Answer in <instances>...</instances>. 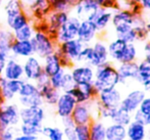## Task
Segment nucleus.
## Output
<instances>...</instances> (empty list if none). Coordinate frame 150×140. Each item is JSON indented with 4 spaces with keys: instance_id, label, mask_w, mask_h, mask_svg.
Listing matches in <instances>:
<instances>
[{
    "instance_id": "23",
    "label": "nucleus",
    "mask_w": 150,
    "mask_h": 140,
    "mask_svg": "<svg viewBox=\"0 0 150 140\" xmlns=\"http://www.w3.org/2000/svg\"><path fill=\"white\" fill-rule=\"evenodd\" d=\"M117 70L120 77V85H126L129 81H136L138 76V63H117Z\"/></svg>"
},
{
    "instance_id": "24",
    "label": "nucleus",
    "mask_w": 150,
    "mask_h": 140,
    "mask_svg": "<svg viewBox=\"0 0 150 140\" xmlns=\"http://www.w3.org/2000/svg\"><path fill=\"white\" fill-rule=\"evenodd\" d=\"M34 48L31 40H13L10 47V55L18 59H25L34 55Z\"/></svg>"
},
{
    "instance_id": "46",
    "label": "nucleus",
    "mask_w": 150,
    "mask_h": 140,
    "mask_svg": "<svg viewBox=\"0 0 150 140\" xmlns=\"http://www.w3.org/2000/svg\"><path fill=\"white\" fill-rule=\"evenodd\" d=\"M75 85L76 84L73 80V77L69 73V69H67L64 72V75H63L62 84H61V92H67L71 88H73Z\"/></svg>"
},
{
    "instance_id": "43",
    "label": "nucleus",
    "mask_w": 150,
    "mask_h": 140,
    "mask_svg": "<svg viewBox=\"0 0 150 140\" xmlns=\"http://www.w3.org/2000/svg\"><path fill=\"white\" fill-rule=\"evenodd\" d=\"M75 132L77 140H90V126L89 124L76 125Z\"/></svg>"
},
{
    "instance_id": "8",
    "label": "nucleus",
    "mask_w": 150,
    "mask_h": 140,
    "mask_svg": "<svg viewBox=\"0 0 150 140\" xmlns=\"http://www.w3.org/2000/svg\"><path fill=\"white\" fill-rule=\"evenodd\" d=\"M21 123L34 126H43V122L46 118V111L43 105L39 107H21L20 111Z\"/></svg>"
},
{
    "instance_id": "56",
    "label": "nucleus",
    "mask_w": 150,
    "mask_h": 140,
    "mask_svg": "<svg viewBox=\"0 0 150 140\" xmlns=\"http://www.w3.org/2000/svg\"><path fill=\"white\" fill-rule=\"evenodd\" d=\"M13 140H38V136H29V135H24L21 134V133H18Z\"/></svg>"
},
{
    "instance_id": "3",
    "label": "nucleus",
    "mask_w": 150,
    "mask_h": 140,
    "mask_svg": "<svg viewBox=\"0 0 150 140\" xmlns=\"http://www.w3.org/2000/svg\"><path fill=\"white\" fill-rule=\"evenodd\" d=\"M31 42L35 55L41 59L55 52L58 45L53 36L50 35L48 32L41 30H36Z\"/></svg>"
},
{
    "instance_id": "5",
    "label": "nucleus",
    "mask_w": 150,
    "mask_h": 140,
    "mask_svg": "<svg viewBox=\"0 0 150 140\" xmlns=\"http://www.w3.org/2000/svg\"><path fill=\"white\" fill-rule=\"evenodd\" d=\"M76 125L90 124L94 119H97L96 100L93 99L87 102L77 103L71 114Z\"/></svg>"
},
{
    "instance_id": "25",
    "label": "nucleus",
    "mask_w": 150,
    "mask_h": 140,
    "mask_svg": "<svg viewBox=\"0 0 150 140\" xmlns=\"http://www.w3.org/2000/svg\"><path fill=\"white\" fill-rule=\"evenodd\" d=\"M111 16H112V11L111 10H106L99 7L98 10L92 14L89 21L94 23V25L96 26V28L99 32V35H100V34L104 33L107 28L110 26Z\"/></svg>"
},
{
    "instance_id": "1",
    "label": "nucleus",
    "mask_w": 150,
    "mask_h": 140,
    "mask_svg": "<svg viewBox=\"0 0 150 140\" xmlns=\"http://www.w3.org/2000/svg\"><path fill=\"white\" fill-rule=\"evenodd\" d=\"M93 85L98 92L119 86L120 77L117 70V65H115L111 61H107L95 68Z\"/></svg>"
},
{
    "instance_id": "27",
    "label": "nucleus",
    "mask_w": 150,
    "mask_h": 140,
    "mask_svg": "<svg viewBox=\"0 0 150 140\" xmlns=\"http://www.w3.org/2000/svg\"><path fill=\"white\" fill-rule=\"evenodd\" d=\"M42 65H43L44 74L48 77H51L54 74L58 73L61 69H63L60 63V57L56 51L42 58Z\"/></svg>"
},
{
    "instance_id": "12",
    "label": "nucleus",
    "mask_w": 150,
    "mask_h": 140,
    "mask_svg": "<svg viewBox=\"0 0 150 140\" xmlns=\"http://www.w3.org/2000/svg\"><path fill=\"white\" fill-rule=\"evenodd\" d=\"M73 80L76 85L93 83L95 76V69L87 63H76L69 69Z\"/></svg>"
},
{
    "instance_id": "20",
    "label": "nucleus",
    "mask_w": 150,
    "mask_h": 140,
    "mask_svg": "<svg viewBox=\"0 0 150 140\" xmlns=\"http://www.w3.org/2000/svg\"><path fill=\"white\" fill-rule=\"evenodd\" d=\"M98 36L99 32L94 23H92L89 20L81 21L79 30H78L77 39H79L85 45H88V44H92Z\"/></svg>"
},
{
    "instance_id": "31",
    "label": "nucleus",
    "mask_w": 150,
    "mask_h": 140,
    "mask_svg": "<svg viewBox=\"0 0 150 140\" xmlns=\"http://www.w3.org/2000/svg\"><path fill=\"white\" fill-rule=\"evenodd\" d=\"M106 140H127V127L115 123L106 125Z\"/></svg>"
},
{
    "instance_id": "53",
    "label": "nucleus",
    "mask_w": 150,
    "mask_h": 140,
    "mask_svg": "<svg viewBox=\"0 0 150 140\" xmlns=\"http://www.w3.org/2000/svg\"><path fill=\"white\" fill-rule=\"evenodd\" d=\"M9 57H10V53L0 51V76H2V73H3V71H4V68H5V65H6V63H7Z\"/></svg>"
},
{
    "instance_id": "19",
    "label": "nucleus",
    "mask_w": 150,
    "mask_h": 140,
    "mask_svg": "<svg viewBox=\"0 0 150 140\" xmlns=\"http://www.w3.org/2000/svg\"><path fill=\"white\" fill-rule=\"evenodd\" d=\"M76 104H77V101L75 100V98L69 93L61 92L57 101H56L55 105H54V107H55V114L60 119L71 117Z\"/></svg>"
},
{
    "instance_id": "52",
    "label": "nucleus",
    "mask_w": 150,
    "mask_h": 140,
    "mask_svg": "<svg viewBox=\"0 0 150 140\" xmlns=\"http://www.w3.org/2000/svg\"><path fill=\"white\" fill-rule=\"evenodd\" d=\"M63 135H64V139L67 140H77L75 132V126L74 127H62Z\"/></svg>"
},
{
    "instance_id": "17",
    "label": "nucleus",
    "mask_w": 150,
    "mask_h": 140,
    "mask_svg": "<svg viewBox=\"0 0 150 140\" xmlns=\"http://www.w3.org/2000/svg\"><path fill=\"white\" fill-rule=\"evenodd\" d=\"M24 80H7L0 76V91L5 102H11L18 97Z\"/></svg>"
},
{
    "instance_id": "57",
    "label": "nucleus",
    "mask_w": 150,
    "mask_h": 140,
    "mask_svg": "<svg viewBox=\"0 0 150 140\" xmlns=\"http://www.w3.org/2000/svg\"><path fill=\"white\" fill-rule=\"evenodd\" d=\"M141 85H142V89L146 92V94L150 95V79L144 81L143 83H141Z\"/></svg>"
},
{
    "instance_id": "14",
    "label": "nucleus",
    "mask_w": 150,
    "mask_h": 140,
    "mask_svg": "<svg viewBox=\"0 0 150 140\" xmlns=\"http://www.w3.org/2000/svg\"><path fill=\"white\" fill-rule=\"evenodd\" d=\"M99 8L95 0H76L71 8V14L77 16L79 20H89L92 14Z\"/></svg>"
},
{
    "instance_id": "35",
    "label": "nucleus",
    "mask_w": 150,
    "mask_h": 140,
    "mask_svg": "<svg viewBox=\"0 0 150 140\" xmlns=\"http://www.w3.org/2000/svg\"><path fill=\"white\" fill-rule=\"evenodd\" d=\"M2 10H3L4 18H5V16L16 14L18 12L24 11L25 6L21 0H4Z\"/></svg>"
},
{
    "instance_id": "34",
    "label": "nucleus",
    "mask_w": 150,
    "mask_h": 140,
    "mask_svg": "<svg viewBox=\"0 0 150 140\" xmlns=\"http://www.w3.org/2000/svg\"><path fill=\"white\" fill-rule=\"evenodd\" d=\"M13 40V34L9 29L0 27V51L10 53V47Z\"/></svg>"
},
{
    "instance_id": "4",
    "label": "nucleus",
    "mask_w": 150,
    "mask_h": 140,
    "mask_svg": "<svg viewBox=\"0 0 150 140\" xmlns=\"http://www.w3.org/2000/svg\"><path fill=\"white\" fill-rule=\"evenodd\" d=\"M16 98L21 107H39L44 104L37 84L35 82L27 81V80H24V83Z\"/></svg>"
},
{
    "instance_id": "28",
    "label": "nucleus",
    "mask_w": 150,
    "mask_h": 140,
    "mask_svg": "<svg viewBox=\"0 0 150 140\" xmlns=\"http://www.w3.org/2000/svg\"><path fill=\"white\" fill-rule=\"evenodd\" d=\"M126 45V42L119 39V38H115L110 42H108L107 43V49H108L109 61L113 63L115 65L120 63Z\"/></svg>"
},
{
    "instance_id": "40",
    "label": "nucleus",
    "mask_w": 150,
    "mask_h": 140,
    "mask_svg": "<svg viewBox=\"0 0 150 140\" xmlns=\"http://www.w3.org/2000/svg\"><path fill=\"white\" fill-rule=\"evenodd\" d=\"M76 0H49L52 10L71 12Z\"/></svg>"
},
{
    "instance_id": "61",
    "label": "nucleus",
    "mask_w": 150,
    "mask_h": 140,
    "mask_svg": "<svg viewBox=\"0 0 150 140\" xmlns=\"http://www.w3.org/2000/svg\"><path fill=\"white\" fill-rule=\"evenodd\" d=\"M145 16H146L147 21H150V12H148V14H145Z\"/></svg>"
},
{
    "instance_id": "29",
    "label": "nucleus",
    "mask_w": 150,
    "mask_h": 140,
    "mask_svg": "<svg viewBox=\"0 0 150 140\" xmlns=\"http://www.w3.org/2000/svg\"><path fill=\"white\" fill-rule=\"evenodd\" d=\"M146 125L137 122H132L127 126V140H147Z\"/></svg>"
},
{
    "instance_id": "16",
    "label": "nucleus",
    "mask_w": 150,
    "mask_h": 140,
    "mask_svg": "<svg viewBox=\"0 0 150 140\" xmlns=\"http://www.w3.org/2000/svg\"><path fill=\"white\" fill-rule=\"evenodd\" d=\"M32 22L44 21L52 10L49 0H35L32 4L25 8Z\"/></svg>"
},
{
    "instance_id": "54",
    "label": "nucleus",
    "mask_w": 150,
    "mask_h": 140,
    "mask_svg": "<svg viewBox=\"0 0 150 140\" xmlns=\"http://www.w3.org/2000/svg\"><path fill=\"white\" fill-rule=\"evenodd\" d=\"M142 54L144 58L150 59V39H147L146 41H144L142 48Z\"/></svg>"
},
{
    "instance_id": "32",
    "label": "nucleus",
    "mask_w": 150,
    "mask_h": 140,
    "mask_svg": "<svg viewBox=\"0 0 150 140\" xmlns=\"http://www.w3.org/2000/svg\"><path fill=\"white\" fill-rule=\"evenodd\" d=\"M90 140H106V125L100 119H94L89 124Z\"/></svg>"
},
{
    "instance_id": "6",
    "label": "nucleus",
    "mask_w": 150,
    "mask_h": 140,
    "mask_svg": "<svg viewBox=\"0 0 150 140\" xmlns=\"http://www.w3.org/2000/svg\"><path fill=\"white\" fill-rule=\"evenodd\" d=\"M21 107L13 102H4L0 105V128L1 130L18 127L21 123Z\"/></svg>"
},
{
    "instance_id": "58",
    "label": "nucleus",
    "mask_w": 150,
    "mask_h": 140,
    "mask_svg": "<svg viewBox=\"0 0 150 140\" xmlns=\"http://www.w3.org/2000/svg\"><path fill=\"white\" fill-rule=\"evenodd\" d=\"M21 1L23 2V4H24V6H25V8L27 7V6H29L30 4L33 3L35 0H21Z\"/></svg>"
},
{
    "instance_id": "44",
    "label": "nucleus",
    "mask_w": 150,
    "mask_h": 140,
    "mask_svg": "<svg viewBox=\"0 0 150 140\" xmlns=\"http://www.w3.org/2000/svg\"><path fill=\"white\" fill-rule=\"evenodd\" d=\"M91 58H92V46H91V44L84 45L83 49H82L81 53L79 55L78 63H87V65H89Z\"/></svg>"
},
{
    "instance_id": "50",
    "label": "nucleus",
    "mask_w": 150,
    "mask_h": 140,
    "mask_svg": "<svg viewBox=\"0 0 150 140\" xmlns=\"http://www.w3.org/2000/svg\"><path fill=\"white\" fill-rule=\"evenodd\" d=\"M132 121L137 122V123H140V124H143V125H146L147 116L145 114H143L141 111L137 109L136 112H134L132 114Z\"/></svg>"
},
{
    "instance_id": "48",
    "label": "nucleus",
    "mask_w": 150,
    "mask_h": 140,
    "mask_svg": "<svg viewBox=\"0 0 150 140\" xmlns=\"http://www.w3.org/2000/svg\"><path fill=\"white\" fill-rule=\"evenodd\" d=\"M18 133V127L3 129L0 131V140H13Z\"/></svg>"
},
{
    "instance_id": "59",
    "label": "nucleus",
    "mask_w": 150,
    "mask_h": 140,
    "mask_svg": "<svg viewBox=\"0 0 150 140\" xmlns=\"http://www.w3.org/2000/svg\"><path fill=\"white\" fill-rule=\"evenodd\" d=\"M146 30H147V33H148V37L150 39V21H147L146 23Z\"/></svg>"
},
{
    "instance_id": "41",
    "label": "nucleus",
    "mask_w": 150,
    "mask_h": 140,
    "mask_svg": "<svg viewBox=\"0 0 150 140\" xmlns=\"http://www.w3.org/2000/svg\"><path fill=\"white\" fill-rule=\"evenodd\" d=\"M115 38H119L126 43H136L137 42V35L133 27L122 30L119 33H115Z\"/></svg>"
},
{
    "instance_id": "10",
    "label": "nucleus",
    "mask_w": 150,
    "mask_h": 140,
    "mask_svg": "<svg viewBox=\"0 0 150 140\" xmlns=\"http://www.w3.org/2000/svg\"><path fill=\"white\" fill-rule=\"evenodd\" d=\"M23 68H24V80L27 81L36 82L38 78L44 74L42 59L36 56L35 54L24 59Z\"/></svg>"
},
{
    "instance_id": "15",
    "label": "nucleus",
    "mask_w": 150,
    "mask_h": 140,
    "mask_svg": "<svg viewBox=\"0 0 150 140\" xmlns=\"http://www.w3.org/2000/svg\"><path fill=\"white\" fill-rule=\"evenodd\" d=\"M146 95V92L143 89H133L129 91L125 96H122L120 107L125 111L133 114L139 109L141 102Z\"/></svg>"
},
{
    "instance_id": "45",
    "label": "nucleus",
    "mask_w": 150,
    "mask_h": 140,
    "mask_svg": "<svg viewBox=\"0 0 150 140\" xmlns=\"http://www.w3.org/2000/svg\"><path fill=\"white\" fill-rule=\"evenodd\" d=\"M67 69H61L58 73L54 74L53 76L49 77V82L53 88L57 89L61 92V84H62V79H63V75H64V72Z\"/></svg>"
},
{
    "instance_id": "2",
    "label": "nucleus",
    "mask_w": 150,
    "mask_h": 140,
    "mask_svg": "<svg viewBox=\"0 0 150 140\" xmlns=\"http://www.w3.org/2000/svg\"><path fill=\"white\" fill-rule=\"evenodd\" d=\"M84 45L85 44L77 38L58 44L56 52L60 57V63L63 69H71L74 65L78 63L79 55Z\"/></svg>"
},
{
    "instance_id": "11",
    "label": "nucleus",
    "mask_w": 150,
    "mask_h": 140,
    "mask_svg": "<svg viewBox=\"0 0 150 140\" xmlns=\"http://www.w3.org/2000/svg\"><path fill=\"white\" fill-rule=\"evenodd\" d=\"M122 98V93L117 87L108 90H103L98 92L96 96V101L99 105L105 109H117L120 107Z\"/></svg>"
},
{
    "instance_id": "51",
    "label": "nucleus",
    "mask_w": 150,
    "mask_h": 140,
    "mask_svg": "<svg viewBox=\"0 0 150 140\" xmlns=\"http://www.w3.org/2000/svg\"><path fill=\"white\" fill-rule=\"evenodd\" d=\"M139 111H141L146 116L150 114V95H146L139 107Z\"/></svg>"
},
{
    "instance_id": "39",
    "label": "nucleus",
    "mask_w": 150,
    "mask_h": 140,
    "mask_svg": "<svg viewBox=\"0 0 150 140\" xmlns=\"http://www.w3.org/2000/svg\"><path fill=\"white\" fill-rule=\"evenodd\" d=\"M41 134L48 140H64L62 129L59 127L53 126H43Z\"/></svg>"
},
{
    "instance_id": "37",
    "label": "nucleus",
    "mask_w": 150,
    "mask_h": 140,
    "mask_svg": "<svg viewBox=\"0 0 150 140\" xmlns=\"http://www.w3.org/2000/svg\"><path fill=\"white\" fill-rule=\"evenodd\" d=\"M138 57H139V50L136 43H127L120 63L138 61Z\"/></svg>"
},
{
    "instance_id": "49",
    "label": "nucleus",
    "mask_w": 150,
    "mask_h": 140,
    "mask_svg": "<svg viewBox=\"0 0 150 140\" xmlns=\"http://www.w3.org/2000/svg\"><path fill=\"white\" fill-rule=\"evenodd\" d=\"M135 29L137 35V42H144L147 39H149L148 33H147L146 26H139V27H133Z\"/></svg>"
},
{
    "instance_id": "36",
    "label": "nucleus",
    "mask_w": 150,
    "mask_h": 140,
    "mask_svg": "<svg viewBox=\"0 0 150 140\" xmlns=\"http://www.w3.org/2000/svg\"><path fill=\"white\" fill-rule=\"evenodd\" d=\"M138 63V76H137V82L143 83L144 81L150 79V59L148 58H141Z\"/></svg>"
},
{
    "instance_id": "62",
    "label": "nucleus",
    "mask_w": 150,
    "mask_h": 140,
    "mask_svg": "<svg viewBox=\"0 0 150 140\" xmlns=\"http://www.w3.org/2000/svg\"><path fill=\"white\" fill-rule=\"evenodd\" d=\"M3 2H4V0H0V9L2 8V5H3Z\"/></svg>"
},
{
    "instance_id": "9",
    "label": "nucleus",
    "mask_w": 150,
    "mask_h": 140,
    "mask_svg": "<svg viewBox=\"0 0 150 140\" xmlns=\"http://www.w3.org/2000/svg\"><path fill=\"white\" fill-rule=\"evenodd\" d=\"M135 16H136V14L129 9L117 8V9L113 10L110 25L112 26L115 34L125 29L130 28V27H133Z\"/></svg>"
},
{
    "instance_id": "60",
    "label": "nucleus",
    "mask_w": 150,
    "mask_h": 140,
    "mask_svg": "<svg viewBox=\"0 0 150 140\" xmlns=\"http://www.w3.org/2000/svg\"><path fill=\"white\" fill-rule=\"evenodd\" d=\"M146 127L148 129H150V114L147 116V122H146Z\"/></svg>"
},
{
    "instance_id": "47",
    "label": "nucleus",
    "mask_w": 150,
    "mask_h": 140,
    "mask_svg": "<svg viewBox=\"0 0 150 140\" xmlns=\"http://www.w3.org/2000/svg\"><path fill=\"white\" fill-rule=\"evenodd\" d=\"M100 8L106 10H113L119 8V0H95Z\"/></svg>"
},
{
    "instance_id": "63",
    "label": "nucleus",
    "mask_w": 150,
    "mask_h": 140,
    "mask_svg": "<svg viewBox=\"0 0 150 140\" xmlns=\"http://www.w3.org/2000/svg\"><path fill=\"white\" fill-rule=\"evenodd\" d=\"M0 131H1V128H0Z\"/></svg>"
},
{
    "instance_id": "7",
    "label": "nucleus",
    "mask_w": 150,
    "mask_h": 140,
    "mask_svg": "<svg viewBox=\"0 0 150 140\" xmlns=\"http://www.w3.org/2000/svg\"><path fill=\"white\" fill-rule=\"evenodd\" d=\"M80 23H81V20H79L77 16L71 14L69 20L55 33L54 39L57 42V44L76 39L78 36V30H79Z\"/></svg>"
},
{
    "instance_id": "33",
    "label": "nucleus",
    "mask_w": 150,
    "mask_h": 140,
    "mask_svg": "<svg viewBox=\"0 0 150 140\" xmlns=\"http://www.w3.org/2000/svg\"><path fill=\"white\" fill-rule=\"evenodd\" d=\"M109 121L111 123H115V124H120L122 126H128L131 122H132V114L122 107H119L117 109H112L110 112V117H109Z\"/></svg>"
},
{
    "instance_id": "55",
    "label": "nucleus",
    "mask_w": 150,
    "mask_h": 140,
    "mask_svg": "<svg viewBox=\"0 0 150 140\" xmlns=\"http://www.w3.org/2000/svg\"><path fill=\"white\" fill-rule=\"evenodd\" d=\"M140 7L142 9L143 14H146L150 12V0H141Z\"/></svg>"
},
{
    "instance_id": "26",
    "label": "nucleus",
    "mask_w": 150,
    "mask_h": 140,
    "mask_svg": "<svg viewBox=\"0 0 150 140\" xmlns=\"http://www.w3.org/2000/svg\"><path fill=\"white\" fill-rule=\"evenodd\" d=\"M31 22L32 21H31L30 16H29V14L26 12V10L4 18L5 27L7 29H9L11 32H14V31H16V30L21 29L22 27L26 26L27 24H29V23H31Z\"/></svg>"
},
{
    "instance_id": "42",
    "label": "nucleus",
    "mask_w": 150,
    "mask_h": 140,
    "mask_svg": "<svg viewBox=\"0 0 150 140\" xmlns=\"http://www.w3.org/2000/svg\"><path fill=\"white\" fill-rule=\"evenodd\" d=\"M42 127L43 126H34V125L28 124H20L18 126V133L29 136H39L41 135Z\"/></svg>"
},
{
    "instance_id": "21",
    "label": "nucleus",
    "mask_w": 150,
    "mask_h": 140,
    "mask_svg": "<svg viewBox=\"0 0 150 140\" xmlns=\"http://www.w3.org/2000/svg\"><path fill=\"white\" fill-rule=\"evenodd\" d=\"M69 16H71V12L51 10L49 12V14L45 18V20H44L46 27H47L48 33L54 37L57 30L69 20Z\"/></svg>"
},
{
    "instance_id": "38",
    "label": "nucleus",
    "mask_w": 150,
    "mask_h": 140,
    "mask_svg": "<svg viewBox=\"0 0 150 140\" xmlns=\"http://www.w3.org/2000/svg\"><path fill=\"white\" fill-rule=\"evenodd\" d=\"M35 31L36 30L34 23L31 22L29 24H27L26 26L22 27L21 29L12 32V34H13L14 40H31L33 38Z\"/></svg>"
},
{
    "instance_id": "30",
    "label": "nucleus",
    "mask_w": 150,
    "mask_h": 140,
    "mask_svg": "<svg viewBox=\"0 0 150 140\" xmlns=\"http://www.w3.org/2000/svg\"><path fill=\"white\" fill-rule=\"evenodd\" d=\"M38 88H39L40 94H41V97L43 99V102L49 105V107H54L61 93L60 91L53 88L50 85V82L47 84L42 85V86L38 87Z\"/></svg>"
},
{
    "instance_id": "18",
    "label": "nucleus",
    "mask_w": 150,
    "mask_h": 140,
    "mask_svg": "<svg viewBox=\"0 0 150 140\" xmlns=\"http://www.w3.org/2000/svg\"><path fill=\"white\" fill-rule=\"evenodd\" d=\"M92 58L89 65L91 67L97 68L98 65L109 61L107 42L103 39H96L92 44Z\"/></svg>"
},
{
    "instance_id": "13",
    "label": "nucleus",
    "mask_w": 150,
    "mask_h": 140,
    "mask_svg": "<svg viewBox=\"0 0 150 140\" xmlns=\"http://www.w3.org/2000/svg\"><path fill=\"white\" fill-rule=\"evenodd\" d=\"M67 92L69 93L75 98L77 103L91 101L96 98L97 94H98V91L96 90V88L94 87L93 83L75 85L73 88H71Z\"/></svg>"
},
{
    "instance_id": "22",
    "label": "nucleus",
    "mask_w": 150,
    "mask_h": 140,
    "mask_svg": "<svg viewBox=\"0 0 150 140\" xmlns=\"http://www.w3.org/2000/svg\"><path fill=\"white\" fill-rule=\"evenodd\" d=\"M2 77L7 80H24L23 63L18 58L10 55L2 73Z\"/></svg>"
}]
</instances>
